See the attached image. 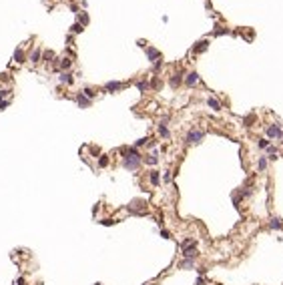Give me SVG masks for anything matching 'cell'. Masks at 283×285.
<instances>
[{"label":"cell","mask_w":283,"mask_h":285,"mask_svg":"<svg viewBox=\"0 0 283 285\" xmlns=\"http://www.w3.org/2000/svg\"><path fill=\"white\" fill-rule=\"evenodd\" d=\"M6 94H8V91H0V99H4Z\"/></svg>","instance_id":"35"},{"label":"cell","mask_w":283,"mask_h":285,"mask_svg":"<svg viewBox=\"0 0 283 285\" xmlns=\"http://www.w3.org/2000/svg\"><path fill=\"white\" fill-rule=\"evenodd\" d=\"M72 32H74V34L82 32V24H81V22H76V24H72Z\"/></svg>","instance_id":"23"},{"label":"cell","mask_w":283,"mask_h":285,"mask_svg":"<svg viewBox=\"0 0 283 285\" xmlns=\"http://www.w3.org/2000/svg\"><path fill=\"white\" fill-rule=\"evenodd\" d=\"M81 22H82V24H87V22H88V14H87V12H82V16H81Z\"/></svg>","instance_id":"28"},{"label":"cell","mask_w":283,"mask_h":285,"mask_svg":"<svg viewBox=\"0 0 283 285\" xmlns=\"http://www.w3.org/2000/svg\"><path fill=\"white\" fill-rule=\"evenodd\" d=\"M121 88H125L122 82H107L105 85V91H121Z\"/></svg>","instance_id":"7"},{"label":"cell","mask_w":283,"mask_h":285,"mask_svg":"<svg viewBox=\"0 0 283 285\" xmlns=\"http://www.w3.org/2000/svg\"><path fill=\"white\" fill-rule=\"evenodd\" d=\"M147 54H149V58H151V60L161 58V52H159V50H155V48H147Z\"/></svg>","instance_id":"12"},{"label":"cell","mask_w":283,"mask_h":285,"mask_svg":"<svg viewBox=\"0 0 283 285\" xmlns=\"http://www.w3.org/2000/svg\"><path fill=\"white\" fill-rule=\"evenodd\" d=\"M159 135H161V137H165V139H169V129H167V125H165V123H161V125H159Z\"/></svg>","instance_id":"14"},{"label":"cell","mask_w":283,"mask_h":285,"mask_svg":"<svg viewBox=\"0 0 283 285\" xmlns=\"http://www.w3.org/2000/svg\"><path fill=\"white\" fill-rule=\"evenodd\" d=\"M149 179H151V183H153V185H159V183H161V177H159V173L157 171H151V175H149Z\"/></svg>","instance_id":"11"},{"label":"cell","mask_w":283,"mask_h":285,"mask_svg":"<svg viewBox=\"0 0 283 285\" xmlns=\"http://www.w3.org/2000/svg\"><path fill=\"white\" fill-rule=\"evenodd\" d=\"M108 165V157H101L99 159V167H107Z\"/></svg>","instance_id":"26"},{"label":"cell","mask_w":283,"mask_h":285,"mask_svg":"<svg viewBox=\"0 0 283 285\" xmlns=\"http://www.w3.org/2000/svg\"><path fill=\"white\" fill-rule=\"evenodd\" d=\"M145 143H147V139H139V141H137V147H143Z\"/></svg>","instance_id":"31"},{"label":"cell","mask_w":283,"mask_h":285,"mask_svg":"<svg viewBox=\"0 0 283 285\" xmlns=\"http://www.w3.org/2000/svg\"><path fill=\"white\" fill-rule=\"evenodd\" d=\"M147 285H151V283H147Z\"/></svg>","instance_id":"36"},{"label":"cell","mask_w":283,"mask_h":285,"mask_svg":"<svg viewBox=\"0 0 283 285\" xmlns=\"http://www.w3.org/2000/svg\"><path fill=\"white\" fill-rule=\"evenodd\" d=\"M76 102H78V106L81 108H87V106H90V99H87L84 94H76Z\"/></svg>","instance_id":"5"},{"label":"cell","mask_w":283,"mask_h":285,"mask_svg":"<svg viewBox=\"0 0 283 285\" xmlns=\"http://www.w3.org/2000/svg\"><path fill=\"white\" fill-rule=\"evenodd\" d=\"M161 237H165V239H171V233H169V231H161Z\"/></svg>","instance_id":"29"},{"label":"cell","mask_w":283,"mask_h":285,"mask_svg":"<svg viewBox=\"0 0 283 285\" xmlns=\"http://www.w3.org/2000/svg\"><path fill=\"white\" fill-rule=\"evenodd\" d=\"M207 46H209V42H207V40H201V42H197V46L193 48V52H195V54H197V52H203Z\"/></svg>","instance_id":"9"},{"label":"cell","mask_w":283,"mask_h":285,"mask_svg":"<svg viewBox=\"0 0 283 285\" xmlns=\"http://www.w3.org/2000/svg\"><path fill=\"white\" fill-rule=\"evenodd\" d=\"M147 163H149V165H157V163H159L157 155H149V157H147Z\"/></svg>","instance_id":"21"},{"label":"cell","mask_w":283,"mask_h":285,"mask_svg":"<svg viewBox=\"0 0 283 285\" xmlns=\"http://www.w3.org/2000/svg\"><path fill=\"white\" fill-rule=\"evenodd\" d=\"M197 285H205V279H203V277H199V279H197Z\"/></svg>","instance_id":"34"},{"label":"cell","mask_w":283,"mask_h":285,"mask_svg":"<svg viewBox=\"0 0 283 285\" xmlns=\"http://www.w3.org/2000/svg\"><path fill=\"white\" fill-rule=\"evenodd\" d=\"M145 209H147V203H145V201H141V199L131 201V205H128V211L135 213V215H143V213H145Z\"/></svg>","instance_id":"2"},{"label":"cell","mask_w":283,"mask_h":285,"mask_svg":"<svg viewBox=\"0 0 283 285\" xmlns=\"http://www.w3.org/2000/svg\"><path fill=\"white\" fill-rule=\"evenodd\" d=\"M183 255H185L187 259H195V257H197V249H195V245L185 247V249H183Z\"/></svg>","instance_id":"6"},{"label":"cell","mask_w":283,"mask_h":285,"mask_svg":"<svg viewBox=\"0 0 283 285\" xmlns=\"http://www.w3.org/2000/svg\"><path fill=\"white\" fill-rule=\"evenodd\" d=\"M40 56H42V52L38 48H36L34 52H30V60H32V62H40Z\"/></svg>","instance_id":"16"},{"label":"cell","mask_w":283,"mask_h":285,"mask_svg":"<svg viewBox=\"0 0 283 285\" xmlns=\"http://www.w3.org/2000/svg\"><path fill=\"white\" fill-rule=\"evenodd\" d=\"M128 155H131V157H127L122 165L127 167V169H131V171H135L137 167L141 165V155L137 153V149H128Z\"/></svg>","instance_id":"1"},{"label":"cell","mask_w":283,"mask_h":285,"mask_svg":"<svg viewBox=\"0 0 283 285\" xmlns=\"http://www.w3.org/2000/svg\"><path fill=\"white\" fill-rule=\"evenodd\" d=\"M197 82H199V74L197 73H189L187 74V85L193 86V85H197Z\"/></svg>","instance_id":"8"},{"label":"cell","mask_w":283,"mask_h":285,"mask_svg":"<svg viewBox=\"0 0 283 285\" xmlns=\"http://www.w3.org/2000/svg\"><path fill=\"white\" fill-rule=\"evenodd\" d=\"M179 85H181V73L175 74V76L171 79V86H179Z\"/></svg>","instance_id":"18"},{"label":"cell","mask_w":283,"mask_h":285,"mask_svg":"<svg viewBox=\"0 0 283 285\" xmlns=\"http://www.w3.org/2000/svg\"><path fill=\"white\" fill-rule=\"evenodd\" d=\"M14 62H24V52H22V48H16L14 50Z\"/></svg>","instance_id":"10"},{"label":"cell","mask_w":283,"mask_h":285,"mask_svg":"<svg viewBox=\"0 0 283 285\" xmlns=\"http://www.w3.org/2000/svg\"><path fill=\"white\" fill-rule=\"evenodd\" d=\"M265 169H267V161L261 157V159H259V171H265Z\"/></svg>","instance_id":"25"},{"label":"cell","mask_w":283,"mask_h":285,"mask_svg":"<svg viewBox=\"0 0 283 285\" xmlns=\"http://www.w3.org/2000/svg\"><path fill=\"white\" fill-rule=\"evenodd\" d=\"M137 86H139V91H145V88H147V82H139Z\"/></svg>","instance_id":"30"},{"label":"cell","mask_w":283,"mask_h":285,"mask_svg":"<svg viewBox=\"0 0 283 285\" xmlns=\"http://www.w3.org/2000/svg\"><path fill=\"white\" fill-rule=\"evenodd\" d=\"M58 80H60V82H66V85H70V82H72V74H70V73H62L60 76H58Z\"/></svg>","instance_id":"13"},{"label":"cell","mask_w":283,"mask_h":285,"mask_svg":"<svg viewBox=\"0 0 283 285\" xmlns=\"http://www.w3.org/2000/svg\"><path fill=\"white\" fill-rule=\"evenodd\" d=\"M259 147H261V149H267V147H269V141H267V139H261V141H259Z\"/></svg>","instance_id":"27"},{"label":"cell","mask_w":283,"mask_h":285,"mask_svg":"<svg viewBox=\"0 0 283 285\" xmlns=\"http://www.w3.org/2000/svg\"><path fill=\"white\" fill-rule=\"evenodd\" d=\"M267 135H269V137H273V139H283V131H281L277 125L269 126V129H267Z\"/></svg>","instance_id":"4"},{"label":"cell","mask_w":283,"mask_h":285,"mask_svg":"<svg viewBox=\"0 0 283 285\" xmlns=\"http://www.w3.org/2000/svg\"><path fill=\"white\" fill-rule=\"evenodd\" d=\"M52 56H54L52 52H44V58H46V60H50V58H52Z\"/></svg>","instance_id":"33"},{"label":"cell","mask_w":283,"mask_h":285,"mask_svg":"<svg viewBox=\"0 0 283 285\" xmlns=\"http://www.w3.org/2000/svg\"><path fill=\"white\" fill-rule=\"evenodd\" d=\"M191 245H195V241H193V239H185V241L181 243L183 249H185V247H191Z\"/></svg>","instance_id":"24"},{"label":"cell","mask_w":283,"mask_h":285,"mask_svg":"<svg viewBox=\"0 0 283 285\" xmlns=\"http://www.w3.org/2000/svg\"><path fill=\"white\" fill-rule=\"evenodd\" d=\"M8 105H10V102H8V100H4V102H0V111H2V108H6Z\"/></svg>","instance_id":"32"},{"label":"cell","mask_w":283,"mask_h":285,"mask_svg":"<svg viewBox=\"0 0 283 285\" xmlns=\"http://www.w3.org/2000/svg\"><path fill=\"white\" fill-rule=\"evenodd\" d=\"M191 267H195V259H185L181 263V269H191Z\"/></svg>","instance_id":"15"},{"label":"cell","mask_w":283,"mask_h":285,"mask_svg":"<svg viewBox=\"0 0 283 285\" xmlns=\"http://www.w3.org/2000/svg\"><path fill=\"white\" fill-rule=\"evenodd\" d=\"M271 227H273V229H281V221H279V219H271Z\"/></svg>","instance_id":"22"},{"label":"cell","mask_w":283,"mask_h":285,"mask_svg":"<svg viewBox=\"0 0 283 285\" xmlns=\"http://www.w3.org/2000/svg\"><path fill=\"white\" fill-rule=\"evenodd\" d=\"M58 67H60L62 70H66V68H70V58H62V60H60V64H58Z\"/></svg>","instance_id":"19"},{"label":"cell","mask_w":283,"mask_h":285,"mask_svg":"<svg viewBox=\"0 0 283 285\" xmlns=\"http://www.w3.org/2000/svg\"><path fill=\"white\" fill-rule=\"evenodd\" d=\"M203 137H205L203 131H191V133L187 135V143H201Z\"/></svg>","instance_id":"3"},{"label":"cell","mask_w":283,"mask_h":285,"mask_svg":"<svg viewBox=\"0 0 283 285\" xmlns=\"http://www.w3.org/2000/svg\"><path fill=\"white\" fill-rule=\"evenodd\" d=\"M82 94H84L87 99H90V100L94 99V91H93V88H84V91H82Z\"/></svg>","instance_id":"20"},{"label":"cell","mask_w":283,"mask_h":285,"mask_svg":"<svg viewBox=\"0 0 283 285\" xmlns=\"http://www.w3.org/2000/svg\"><path fill=\"white\" fill-rule=\"evenodd\" d=\"M207 102H209V106L213 108V111H221V102H219V100H215V99H209Z\"/></svg>","instance_id":"17"}]
</instances>
